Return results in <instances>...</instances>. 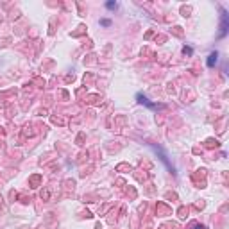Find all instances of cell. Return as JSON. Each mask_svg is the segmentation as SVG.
<instances>
[{"instance_id": "obj_31", "label": "cell", "mask_w": 229, "mask_h": 229, "mask_svg": "<svg viewBox=\"0 0 229 229\" xmlns=\"http://www.w3.org/2000/svg\"><path fill=\"white\" fill-rule=\"evenodd\" d=\"M204 206H206L204 200H199V202H195V210H204Z\"/></svg>"}, {"instance_id": "obj_28", "label": "cell", "mask_w": 229, "mask_h": 229, "mask_svg": "<svg viewBox=\"0 0 229 229\" xmlns=\"http://www.w3.org/2000/svg\"><path fill=\"white\" fill-rule=\"evenodd\" d=\"M165 227H170V229H181V226L177 224V222H168Z\"/></svg>"}, {"instance_id": "obj_23", "label": "cell", "mask_w": 229, "mask_h": 229, "mask_svg": "<svg viewBox=\"0 0 229 229\" xmlns=\"http://www.w3.org/2000/svg\"><path fill=\"white\" fill-rule=\"evenodd\" d=\"M107 222H109V224H114V222H116V211H111V213H109Z\"/></svg>"}, {"instance_id": "obj_5", "label": "cell", "mask_w": 229, "mask_h": 229, "mask_svg": "<svg viewBox=\"0 0 229 229\" xmlns=\"http://www.w3.org/2000/svg\"><path fill=\"white\" fill-rule=\"evenodd\" d=\"M226 32H227V15H226V11H222V23H220V38L222 36H226Z\"/></svg>"}, {"instance_id": "obj_8", "label": "cell", "mask_w": 229, "mask_h": 229, "mask_svg": "<svg viewBox=\"0 0 229 229\" xmlns=\"http://www.w3.org/2000/svg\"><path fill=\"white\" fill-rule=\"evenodd\" d=\"M134 177H136V179L140 181V183H145L149 176H147V172H145V170H134Z\"/></svg>"}, {"instance_id": "obj_33", "label": "cell", "mask_w": 229, "mask_h": 229, "mask_svg": "<svg viewBox=\"0 0 229 229\" xmlns=\"http://www.w3.org/2000/svg\"><path fill=\"white\" fill-rule=\"evenodd\" d=\"M34 84H38V88H43V86H45V81H43V79H34Z\"/></svg>"}, {"instance_id": "obj_26", "label": "cell", "mask_w": 229, "mask_h": 229, "mask_svg": "<svg viewBox=\"0 0 229 229\" xmlns=\"http://www.w3.org/2000/svg\"><path fill=\"white\" fill-rule=\"evenodd\" d=\"M93 170V166H88V168H83V172H81V177H86V176H90Z\"/></svg>"}, {"instance_id": "obj_42", "label": "cell", "mask_w": 229, "mask_h": 229, "mask_svg": "<svg viewBox=\"0 0 229 229\" xmlns=\"http://www.w3.org/2000/svg\"><path fill=\"white\" fill-rule=\"evenodd\" d=\"M154 36V32H147V34H145V39H150Z\"/></svg>"}, {"instance_id": "obj_11", "label": "cell", "mask_w": 229, "mask_h": 229, "mask_svg": "<svg viewBox=\"0 0 229 229\" xmlns=\"http://www.w3.org/2000/svg\"><path fill=\"white\" fill-rule=\"evenodd\" d=\"M188 213H190V208H188V206H181L177 210V217L179 218H188Z\"/></svg>"}, {"instance_id": "obj_40", "label": "cell", "mask_w": 229, "mask_h": 229, "mask_svg": "<svg viewBox=\"0 0 229 229\" xmlns=\"http://www.w3.org/2000/svg\"><path fill=\"white\" fill-rule=\"evenodd\" d=\"M7 43H9V39L5 38V39H2V41H0V47H5V45H7Z\"/></svg>"}, {"instance_id": "obj_32", "label": "cell", "mask_w": 229, "mask_h": 229, "mask_svg": "<svg viewBox=\"0 0 229 229\" xmlns=\"http://www.w3.org/2000/svg\"><path fill=\"white\" fill-rule=\"evenodd\" d=\"M93 79H95V77H93L91 73H88V75H84V84H90V83H91Z\"/></svg>"}, {"instance_id": "obj_37", "label": "cell", "mask_w": 229, "mask_h": 229, "mask_svg": "<svg viewBox=\"0 0 229 229\" xmlns=\"http://www.w3.org/2000/svg\"><path fill=\"white\" fill-rule=\"evenodd\" d=\"M73 79H75V77H73V73H72V75H66V77H65V81H66V83H72Z\"/></svg>"}, {"instance_id": "obj_25", "label": "cell", "mask_w": 229, "mask_h": 229, "mask_svg": "<svg viewBox=\"0 0 229 229\" xmlns=\"http://www.w3.org/2000/svg\"><path fill=\"white\" fill-rule=\"evenodd\" d=\"M127 197H131V199H136V190L134 188H127Z\"/></svg>"}, {"instance_id": "obj_21", "label": "cell", "mask_w": 229, "mask_h": 229, "mask_svg": "<svg viewBox=\"0 0 229 229\" xmlns=\"http://www.w3.org/2000/svg\"><path fill=\"white\" fill-rule=\"evenodd\" d=\"M188 229H206L202 224H199V222H192L190 226H188Z\"/></svg>"}, {"instance_id": "obj_34", "label": "cell", "mask_w": 229, "mask_h": 229, "mask_svg": "<svg viewBox=\"0 0 229 229\" xmlns=\"http://www.w3.org/2000/svg\"><path fill=\"white\" fill-rule=\"evenodd\" d=\"M145 210H147V202H143V204L138 208V213H145Z\"/></svg>"}, {"instance_id": "obj_45", "label": "cell", "mask_w": 229, "mask_h": 229, "mask_svg": "<svg viewBox=\"0 0 229 229\" xmlns=\"http://www.w3.org/2000/svg\"><path fill=\"white\" fill-rule=\"evenodd\" d=\"M158 229H166V227H165V226H161V227H158Z\"/></svg>"}, {"instance_id": "obj_30", "label": "cell", "mask_w": 229, "mask_h": 229, "mask_svg": "<svg viewBox=\"0 0 229 229\" xmlns=\"http://www.w3.org/2000/svg\"><path fill=\"white\" fill-rule=\"evenodd\" d=\"M52 122H54V124H57V125H63V124H65V120H63V118H59V116H52Z\"/></svg>"}, {"instance_id": "obj_19", "label": "cell", "mask_w": 229, "mask_h": 229, "mask_svg": "<svg viewBox=\"0 0 229 229\" xmlns=\"http://www.w3.org/2000/svg\"><path fill=\"white\" fill-rule=\"evenodd\" d=\"M95 61H97V59H95V56H93V54H90L88 57H84V65H93Z\"/></svg>"}, {"instance_id": "obj_4", "label": "cell", "mask_w": 229, "mask_h": 229, "mask_svg": "<svg viewBox=\"0 0 229 229\" xmlns=\"http://www.w3.org/2000/svg\"><path fill=\"white\" fill-rule=\"evenodd\" d=\"M65 186V197H70V195L73 193V190H75V181L73 179H65V183H63Z\"/></svg>"}, {"instance_id": "obj_2", "label": "cell", "mask_w": 229, "mask_h": 229, "mask_svg": "<svg viewBox=\"0 0 229 229\" xmlns=\"http://www.w3.org/2000/svg\"><path fill=\"white\" fill-rule=\"evenodd\" d=\"M152 149L156 150V154H158V156H159V159H161V161H163V163L166 165V168H168V170H170V172H174V166H172V163H170V161H168V158H166V154H165L163 150H161V149H159L158 145H154V143H152Z\"/></svg>"}, {"instance_id": "obj_27", "label": "cell", "mask_w": 229, "mask_h": 229, "mask_svg": "<svg viewBox=\"0 0 229 229\" xmlns=\"http://www.w3.org/2000/svg\"><path fill=\"white\" fill-rule=\"evenodd\" d=\"M165 41H166L165 34H156V43H165Z\"/></svg>"}, {"instance_id": "obj_10", "label": "cell", "mask_w": 229, "mask_h": 229, "mask_svg": "<svg viewBox=\"0 0 229 229\" xmlns=\"http://www.w3.org/2000/svg\"><path fill=\"white\" fill-rule=\"evenodd\" d=\"M204 145L208 147V149H218V140H215V138H208L206 141H204Z\"/></svg>"}, {"instance_id": "obj_7", "label": "cell", "mask_w": 229, "mask_h": 229, "mask_svg": "<svg viewBox=\"0 0 229 229\" xmlns=\"http://www.w3.org/2000/svg\"><path fill=\"white\" fill-rule=\"evenodd\" d=\"M39 183H41V176H38V174H34V176L29 177V186L31 188H38Z\"/></svg>"}, {"instance_id": "obj_12", "label": "cell", "mask_w": 229, "mask_h": 229, "mask_svg": "<svg viewBox=\"0 0 229 229\" xmlns=\"http://www.w3.org/2000/svg\"><path fill=\"white\" fill-rule=\"evenodd\" d=\"M84 32H86V25H79V27H77V31L70 32V36H72V38H79V36H83Z\"/></svg>"}, {"instance_id": "obj_20", "label": "cell", "mask_w": 229, "mask_h": 229, "mask_svg": "<svg viewBox=\"0 0 229 229\" xmlns=\"http://www.w3.org/2000/svg\"><path fill=\"white\" fill-rule=\"evenodd\" d=\"M41 199L43 200H49L50 199V188H45V190L41 192Z\"/></svg>"}, {"instance_id": "obj_29", "label": "cell", "mask_w": 229, "mask_h": 229, "mask_svg": "<svg viewBox=\"0 0 229 229\" xmlns=\"http://www.w3.org/2000/svg\"><path fill=\"white\" fill-rule=\"evenodd\" d=\"M18 197H20V200H22V202H23V204H29V202H31V200H32L31 197H27V195H18Z\"/></svg>"}, {"instance_id": "obj_35", "label": "cell", "mask_w": 229, "mask_h": 229, "mask_svg": "<svg viewBox=\"0 0 229 229\" xmlns=\"http://www.w3.org/2000/svg\"><path fill=\"white\" fill-rule=\"evenodd\" d=\"M183 54H186V56H192V49H190V47H184V49H183Z\"/></svg>"}, {"instance_id": "obj_14", "label": "cell", "mask_w": 229, "mask_h": 229, "mask_svg": "<svg viewBox=\"0 0 229 229\" xmlns=\"http://www.w3.org/2000/svg\"><path fill=\"white\" fill-rule=\"evenodd\" d=\"M217 57H218V54H217V52H211L210 57H208V66H215V63H217Z\"/></svg>"}, {"instance_id": "obj_24", "label": "cell", "mask_w": 229, "mask_h": 229, "mask_svg": "<svg viewBox=\"0 0 229 229\" xmlns=\"http://www.w3.org/2000/svg\"><path fill=\"white\" fill-rule=\"evenodd\" d=\"M84 132H79V136H77V140H75V143L77 145H84Z\"/></svg>"}, {"instance_id": "obj_18", "label": "cell", "mask_w": 229, "mask_h": 229, "mask_svg": "<svg viewBox=\"0 0 229 229\" xmlns=\"http://www.w3.org/2000/svg\"><path fill=\"white\" fill-rule=\"evenodd\" d=\"M172 34L177 36V38H181V36L184 34V32H183V29H181V27H174V29H172Z\"/></svg>"}, {"instance_id": "obj_43", "label": "cell", "mask_w": 229, "mask_h": 229, "mask_svg": "<svg viewBox=\"0 0 229 229\" xmlns=\"http://www.w3.org/2000/svg\"><path fill=\"white\" fill-rule=\"evenodd\" d=\"M2 147H4V140H0V149H2Z\"/></svg>"}, {"instance_id": "obj_13", "label": "cell", "mask_w": 229, "mask_h": 229, "mask_svg": "<svg viewBox=\"0 0 229 229\" xmlns=\"http://www.w3.org/2000/svg\"><path fill=\"white\" fill-rule=\"evenodd\" d=\"M116 172H132V166L129 163H120L116 165Z\"/></svg>"}, {"instance_id": "obj_3", "label": "cell", "mask_w": 229, "mask_h": 229, "mask_svg": "<svg viewBox=\"0 0 229 229\" xmlns=\"http://www.w3.org/2000/svg\"><path fill=\"white\" fill-rule=\"evenodd\" d=\"M156 215L158 217H168V215H172L170 206H166L165 202H158L156 204Z\"/></svg>"}, {"instance_id": "obj_44", "label": "cell", "mask_w": 229, "mask_h": 229, "mask_svg": "<svg viewBox=\"0 0 229 229\" xmlns=\"http://www.w3.org/2000/svg\"><path fill=\"white\" fill-rule=\"evenodd\" d=\"M0 134H4V127H0Z\"/></svg>"}, {"instance_id": "obj_41", "label": "cell", "mask_w": 229, "mask_h": 229, "mask_svg": "<svg viewBox=\"0 0 229 229\" xmlns=\"http://www.w3.org/2000/svg\"><path fill=\"white\" fill-rule=\"evenodd\" d=\"M193 152H195V154H202V149H199V147H195V149H193Z\"/></svg>"}, {"instance_id": "obj_39", "label": "cell", "mask_w": 229, "mask_h": 229, "mask_svg": "<svg viewBox=\"0 0 229 229\" xmlns=\"http://www.w3.org/2000/svg\"><path fill=\"white\" fill-rule=\"evenodd\" d=\"M100 23H102L104 27H109V25H111V22H109V20H102V22H100Z\"/></svg>"}, {"instance_id": "obj_15", "label": "cell", "mask_w": 229, "mask_h": 229, "mask_svg": "<svg viewBox=\"0 0 229 229\" xmlns=\"http://www.w3.org/2000/svg\"><path fill=\"white\" fill-rule=\"evenodd\" d=\"M143 56H145V59H152L154 57V52L145 47V49H141V57H143Z\"/></svg>"}, {"instance_id": "obj_1", "label": "cell", "mask_w": 229, "mask_h": 229, "mask_svg": "<svg viewBox=\"0 0 229 229\" xmlns=\"http://www.w3.org/2000/svg\"><path fill=\"white\" fill-rule=\"evenodd\" d=\"M206 176H208V174H206V170H204V168L197 170V172H195L193 176H192L193 184L197 186V188H204V186H206Z\"/></svg>"}, {"instance_id": "obj_17", "label": "cell", "mask_w": 229, "mask_h": 229, "mask_svg": "<svg viewBox=\"0 0 229 229\" xmlns=\"http://www.w3.org/2000/svg\"><path fill=\"white\" fill-rule=\"evenodd\" d=\"M190 13H192L190 5H183V7H181V15H183V16H190Z\"/></svg>"}, {"instance_id": "obj_6", "label": "cell", "mask_w": 229, "mask_h": 229, "mask_svg": "<svg viewBox=\"0 0 229 229\" xmlns=\"http://www.w3.org/2000/svg\"><path fill=\"white\" fill-rule=\"evenodd\" d=\"M136 99H138V102H140V104H145L147 107H161L159 104H152V102H149V99H147L145 95H141V93H138Z\"/></svg>"}, {"instance_id": "obj_22", "label": "cell", "mask_w": 229, "mask_h": 229, "mask_svg": "<svg viewBox=\"0 0 229 229\" xmlns=\"http://www.w3.org/2000/svg\"><path fill=\"white\" fill-rule=\"evenodd\" d=\"M91 217H93V215H91L88 210H84V211H81V213H79V218H91Z\"/></svg>"}, {"instance_id": "obj_16", "label": "cell", "mask_w": 229, "mask_h": 229, "mask_svg": "<svg viewBox=\"0 0 229 229\" xmlns=\"http://www.w3.org/2000/svg\"><path fill=\"white\" fill-rule=\"evenodd\" d=\"M165 199H166V200H172V202H174V200H177V193L166 192V193H165Z\"/></svg>"}, {"instance_id": "obj_9", "label": "cell", "mask_w": 229, "mask_h": 229, "mask_svg": "<svg viewBox=\"0 0 229 229\" xmlns=\"http://www.w3.org/2000/svg\"><path fill=\"white\" fill-rule=\"evenodd\" d=\"M84 100L88 104H100V102H102V97H100V95H88Z\"/></svg>"}, {"instance_id": "obj_36", "label": "cell", "mask_w": 229, "mask_h": 229, "mask_svg": "<svg viewBox=\"0 0 229 229\" xmlns=\"http://www.w3.org/2000/svg\"><path fill=\"white\" fill-rule=\"evenodd\" d=\"M9 199H11V200L18 199V193H16V192H11V193H9Z\"/></svg>"}, {"instance_id": "obj_38", "label": "cell", "mask_w": 229, "mask_h": 229, "mask_svg": "<svg viewBox=\"0 0 229 229\" xmlns=\"http://www.w3.org/2000/svg\"><path fill=\"white\" fill-rule=\"evenodd\" d=\"M114 7H116V4H114V2H107V9H114Z\"/></svg>"}]
</instances>
